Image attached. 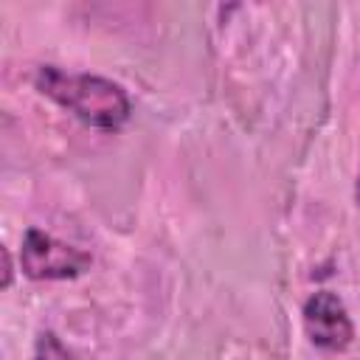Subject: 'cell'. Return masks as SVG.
I'll return each instance as SVG.
<instances>
[{"label":"cell","mask_w":360,"mask_h":360,"mask_svg":"<svg viewBox=\"0 0 360 360\" xmlns=\"http://www.w3.org/2000/svg\"><path fill=\"white\" fill-rule=\"evenodd\" d=\"M39 96L68 110L82 124L118 132L132 118V98L124 84L98 73H73L59 65H39L31 76Z\"/></svg>","instance_id":"6da1fadb"},{"label":"cell","mask_w":360,"mask_h":360,"mask_svg":"<svg viewBox=\"0 0 360 360\" xmlns=\"http://www.w3.org/2000/svg\"><path fill=\"white\" fill-rule=\"evenodd\" d=\"M20 273L31 281H73L93 267V256L31 225L20 242Z\"/></svg>","instance_id":"7a4b0ae2"},{"label":"cell","mask_w":360,"mask_h":360,"mask_svg":"<svg viewBox=\"0 0 360 360\" xmlns=\"http://www.w3.org/2000/svg\"><path fill=\"white\" fill-rule=\"evenodd\" d=\"M301 321L309 343L323 352H346L354 340V323L343 298L332 290H315L304 307Z\"/></svg>","instance_id":"3957f363"},{"label":"cell","mask_w":360,"mask_h":360,"mask_svg":"<svg viewBox=\"0 0 360 360\" xmlns=\"http://www.w3.org/2000/svg\"><path fill=\"white\" fill-rule=\"evenodd\" d=\"M34 360H79L53 329H39L34 338Z\"/></svg>","instance_id":"277c9868"},{"label":"cell","mask_w":360,"mask_h":360,"mask_svg":"<svg viewBox=\"0 0 360 360\" xmlns=\"http://www.w3.org/2000/svg\"><path fill=\"white\" fill-rule=\"evenodd\" d=\"M0 262H3L0 287H3V290H11V284H14V259H11V250H8L6 245H0Z\"/></svg>","instance_id":"5b68a950"},{"label":"cell","mask_w":360,"mask_h":360,"mask_svg":"<svg viewBox=\"0 0 360 360\" xmlns=\"http://www.w3.org/2000/svg\"><path fill=\"white\" fill-rule=\"evenodd\" d=\"M354 202L360 205V169H357V180H354Z\"/></svg>","instance_id":"8992f818"}]
</instances>
